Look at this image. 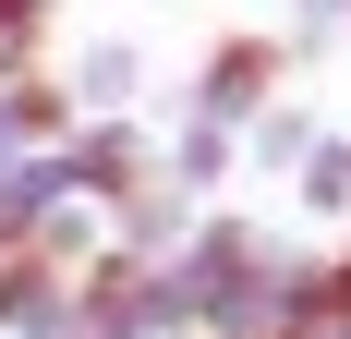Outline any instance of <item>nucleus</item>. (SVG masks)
Returning <instances> with one entry per match:
<instances>
[{
  "label": "nucleus",
  "mask_w": 351,
  "mask_h": 339,
  "mask_svg": "<svg viewBox=\"0 0 351 339\" xmlns=\"http://www.w3.org/2000/svg\"><path fill=\"white\" fill-rule=\"evenodd\" d=\"M291 194H303V218H339V231H351V121H315V145H303V170H291Z\"/></svg>",
  "instance_id": "8"
},
{
  "label": "nucleus",
  "mask_w": 351,
  "mask_h": 339,
  "mask_svg": "<svg viewBox=\"0 0 351 339\" xmlns=\"http://www.w3.org/2000/svg\"><path fill=\"white\" fill-rule=\"evenodd\" d=\"M182 231H194V194H182V182H145V194L109 206V255H134V267H158Z\"/></svg>",
  "instance_id": "7"
},
{
  "label": "nucleus",
  "mask_w": 351,
  "mask_h": 339,
  "mask_svg": "<svg viewBox=\"0 0 351 339\" xmlns=\"http://www.w3.org/2000/svg\"><path fill=\"white\" fill-rule=\"evenodd\" d=\"M339 36H351V0H291V61H315Z\"/></svg>",
  "instance_id": "11"
},
{
  "label": "nucleus",
  "mask_w": 351,
  "mask_h": 339,
  "mask_svg": "<svg viewBox=\"0 0 351 339\" xmlns=\"http://www.w3.org/2000/svg\"><path fill=\"white\" fill-rule=\"evenodd\" d=\"M61 97H73V121H121V109L145 97V49L134 36H85L73 73H61Z\"/></svg>",
  "instance_id": "5"
},
{
  "label": "nucleus",
  "mask_w": 351,
  "mask_h": 339,
  "mask_svg": "<svg viewBox=\"0 0 351 339\" xmlns=\"http://www.w3.org/2000/svg\"><path fill=\"white\" fill-rule=\"evenodd\" d=\"M61 182H73V206H121V194H145V182H158V134H145L134 109H121V121H73L61 134Z\"/></svg>",
  "instance_id": "3"
},
{
  "label": "nucleus",
  "mask_w": 351,
  "mask_h": 339,
  "mask_svg": "<svg viewBox=\"0 0 351 339\" xmlns=\"http://www.w3.org/2000/svg\"><path fill=\"white\" fill-rule=\"evenodd\" d=\"M73 134V97H61V73H12L0 85V170L36 158V145H61Z\"/></svg>",
  "instance_id": "6"
},
{
  "label": "nucleus",
  "mask_w": 351,
  "mask_h": 339,
  "mask_svg": "<svg viewBox=\"0 0 351 339\" xmlns=\"http://www.w3.org/2000/svg\"><path fill=\"white\" fill-rule=\"evenodd\" d=\"M49 36H61V0H0V85L49 73Z\"/></svg>",
  "instance_id": "10"
},
{
  "label": "nucleus",
  "mask_w": 351,
  "mask_h": 339,
  "mask_svg": "<svg viewBox=\"0 0 351 339\" xmlns=\"http://www.w3.org/2000/svg\"><path fill=\"white\" fill-rule=\"evenodd\" d=\"M243 170V134L206 121V109H170V134H158V182H182L194 206H218V182Z\"/></svg>",
  "instance_id": "4"
},
{
  "label": "nucleus",
  "mask_w": 351,
  "mask_h": 339,
  "mask_svg": "<svg viewBox=\"0 0 351 339\" xmlns=\"http://www.w3.org/2000/svg\"><path fill=\"white\" fill-rule=\"evenodd\" d=\"M303 145H315V109H303V97H267V109L243 121V170H267V182H291Z\"/></svg>",
  "instance_id": "9"
},
{
  "label": "nucleus",
  "mask_w": 351,
  "mask_h": 339,
  "mask_svg": "<svg viewBox=\"0 0 351 339\" xmlns=\"http://www.w3.org/2000/svg\"><path fill=\"white\" fill-rule=\"evenodd\" d=\"M279 255H291V242L267 231V218H243V206H194V231L158 255L182 339H254V327H267V279H279Z\"/></svg>",
  "instance_id": "1"
},
{
  "label": "nucleus",
  "mask_w": 351,
  "mask_h": 339,
  "mask_svg": "<svg viewBox=\"0 0 351 339\" xmlns=\"http://www.w3.org/2000/svg\"><path fill=\"white\" fill-rule=\"evenodd\" d=\"M279 85H291V36H267V25H230L206 61H194L182 109H206V121H230V134H243V121L279 97Z\"/></svg>",
  "instance_id": "2"
},
{
  "label": "nucleus",
  "mask_w": 351,
  "mask_h": 339,
  "mask_svg": "<svg viewBox=\"0 0 351 339\" xmlns=\"http://www.w3.org/2000/svg\"><path fill=\"white\" fill-rule=\"evenodd\" d=\"M291 339H351V315H315V327H291Z\"/></svg>",
  "instance_id": "12"
}]
</instances>
